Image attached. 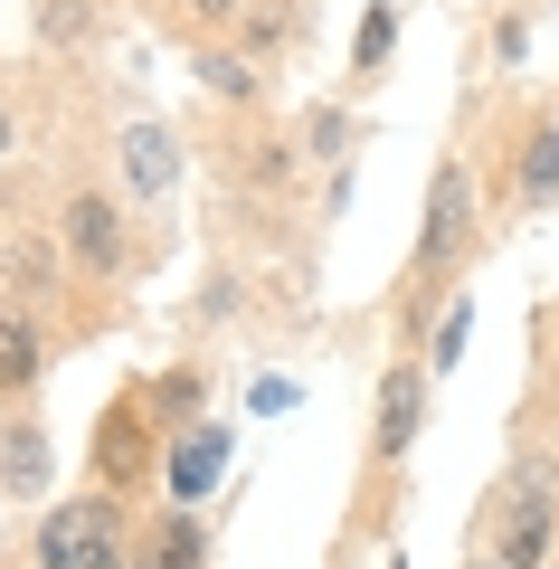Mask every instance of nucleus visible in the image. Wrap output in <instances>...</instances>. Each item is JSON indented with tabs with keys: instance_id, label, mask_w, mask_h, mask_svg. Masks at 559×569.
Listing matches in <instances>:
<instances>
[{
	"instance_id": "9d476101",
	"label": "nucleus",
	"mask_w": 559,
	"mask_h": 569,
	"mask_svg": "<svg viewBox=\"0 0 559 569\" xmlns=\"http://www.w3.org/2000/svg\"><path fill=\"white\" fill-rule=\"evenodd\" d=\"M219 475H228V427H171V456H161L171 503H209Z\"/></svg>"
},
{
	"instance_id": "0eeeda50",
	"label": "nucleus",
	"mask_w": 559,
	"mask_h": 569,
	"mask_svg": "<svg viewBox=\"0 0 559 569\" xmlns=\"http://www.w3.org/2000/svg\"><path fill=\"white\" fill-rule=\"evenodd\" d=\"M114 171H123V200H133V209H171V190H180V133L152 123V114H133L114 133Z\"/></svg>"
},
{
	"instance_id": "aec40b11",
	"label": "nucleus",
	"mask_w": 559,
	"mask_h": 569,
	"mask_svg": "<svg viewBox=\"0 0 559 569\" xmlns=\"http://www.w3.org/2000/svg\"><path fill=\"white\" fill-rule=\"evenodd\" d=\"M465 332H475V305H465V295H456V305L437 313V342H427V370H456V351H465Z\"/></svg>"
},
{
	"instance_id": "ddd939ff",
	"label": "nucleus",
	"mask_w": 559,
	"mask_h": 569,
	"mask_svg": "<svg viewBox=\"0 0 559 569\" xmlns=\"http://www.w3.org/2000/svg\"><path fill=\"white\" fill-rule=\"evenodd\" d=\"M133 569H209V522H200V503L152 512V531H142Z\"/></svg>"
},
{
	"instance_id": "f03ea898",
	"label": "nucleus",
	"mask_w": 559,
	"mask_h": 569,
	"mask_svg": "<svg viewBox=\"0 0 559 569\" xmlns=\"http://www.w3.org/2000/svg\"><path fill=\"white\" fill-rule=\"evenodd\" d=\"M142 522H133V493L114 485H77V493H48L39 531H29V569H133Z\"/></svg>"
},
{
	"instance_id": "5701e85b",
	"label": "nucleus",
	"mask_w": 559,
	"mask_h": 569,
	"mask_svg": "<svg viewBox=\"0 0 559 569\" xmlns=\"http://www.w3.org/2000/svg\"><path fill=\"white\" fill-rule=\"evenodd\" d=\"M20 152V114H10V96H0V162Z\"/></svg>"
},
{
	"instance_id": "7ed1b4c3",
	"label": "nucleus",
	"mask_w": 559,
	"mask_h": 569,
	"mask_svg": "<svg viewBox=\"0 0 559 569\" xmlns=\"http://www.w3.org/2000/svg\"><path fill=\"white\" fill-rule=\"evenodd\" d=\"M123 190H104V181H67V200H58V247H67V266H77L86 284H123V266H133V238H123Z\"/></svg>"
},
{
	"instance_id": "412c9836",
	"label": "nucleus",
	"mask_w": 559,
	"mask_h": 569,
	"mask_svg": "<svg viewBox=\"0 0 559 569\" xmlns=\"http://www.w3.org/2000/svg\"><path fill=\"white\" fill-rule=\"evenodd\" d=\"M171 10H180L190 29H209V39H228V29L247 20V0H171Z\"/></svg>"
},
{
	"instance_id": "f3484780",
	"label": "nucleus",
	"mask_w": 559,
	"mask_h": 569,
	"mask_svg": "<svg viewBox=\"0 0 559 569\" xmlns=\"http://www.w3.org/2000/svg\"><path fill=\"white\" fill-rule=\"evenodd\" d=\"M399 0H370V10H360V39H351V77H380L389 67V48H399Z\"/></svg>"
},
{
	"instance_id": "393cba45",
	"label": "nucleus",
	"mask_w": 559,
	"mask_h": 569,
	"mask_svg": "<svg viewBox=\"0 0 559 569\" xmlns=\"http://www.w3.org/2000/svg\"><path fill=\"white\" fill-rule=\"evenodd\" d=\"M389 569H408V560H389Z\"/></svg>"
},
{
	"instance_id": "20e7f679",
	"label": "nucleus",
	"mask_w": 559,
	"mask_h": 569,
	"mask_svg": "<svg viewBox=\"0 0 559 569\" xmlns=\"http://www.w3.org/2000/svg\"><path fill=\"white\" fill-rule=\"evenodd\" d=\"M493 560H512V569H540L559 550V475L550 466H512L493 485Z\"/></svg>"
},
{
	"instance_id": "f8f14e48",
	"label": "nucleus",
	"mask_w": 559,
	"mask_h": 569,
	"mask_svg": "<svg viewBox=\"0 0 559 569\" xmlns=\"http://www.w3.org/2000/svg\"><path fill=\"white\" fill-rule=\"evenodd\" d=\"M512 209H559V104L521 123V152H512Z\"/></svg>"
},
{
	"instance_id": "a211bd4d",
	"label": "nucleus",
	"mask_w": 559,
	"mask_h": 569,
	"mask_svg": "<svg viewBox=\"0 0 559 569\" xmlns=\"http://www.w3.org/2000/svg\"><path fill=\"white\" fill-rule=\"evenodd\" d=\"M351 142H360V114L351 104H313V114H303V152H313V162H351Z\"/></svg>"
},
{
	"instance_id": "4be33fe9",
	"label": "nucleus",
	"mask_w": 559,
	"mask_h": 569,
	"mask_svg": "<svg viewBox=\"0 0 559 569\" xmlns=\"http://www.w3.org/2000/svg\"><path fill=\"white\" fill-rule=\"evenodd\" d=\"M521 39H531V20H502V29H493V58L521 67Z\"/></svg>"
},
{
	"instance_id": "a878e982",
	"label": "nucleus",
	"mask_w": 559,
	"mask_h": 569,
	"mask_svg": "<svg viewBox=\"0 0 559 569\" xmlns=\"http://www.w3.org/2000/svg\"><path fill=\"white\" fill-rule=\"evenodd\" d=\"M0 541H10V531H0Z\"/></svg>"
},
{
	"instance_id": "9b49d317",
	"label": "nucleus",
	"mask_w": 559,
	"mask_h": 569,
	"mask_svg": "<svg viewBox=\"0 0 559 569\" xmlns=\"http://www.w3.org/2000/svg\"><path fill=\"white\" fill-rule=\"evenodd\" d=\"M58 276H67V247L48 238V228L0 238V295H10V305H39V295H58Z\"/></svg>"
},
{
	"instance_id": "4468645a",
	"label": "nucleus",
	"mask_w": 559,
	"mask_h": 569,
	"mask_svg": "<svg viewBox=\"0 0 559 569\" xmlns=\"http://www.w3.org/2000/svg\"><path fill=\"white\" fill-rule=\"evenodd\" d=\"M190 77H200L219 104H257V96H266V67L247 58L238 39H200V48H190Z\"/></svg>"
},
{
	"instance_id": "6e6552de",
	"label": "nucleus",
	"mask_w": 559,
	"mask_h": 569,
	"mask_svg": "<svg viewBox=\"0 0 559 569\" xmlns=\"http://www.w3.org/2000/svg\"><path fill=\"white\" fill-rule=\"evenodd\" d=\"M39 380H48V332H39V313H29V305L0 295V408H29V399H39Z\"/></svg>"
},
{
	"instance_id": "f257e3e1",
	"label": "nucleus",
	"mask_w": 559,
	"mask_h": 569,
	"mask_svg": "<svg viewBox=\"0 0 559 569\" xmlns=\"http://www.w3.org/2000/svg\"><path fill=\"white\" fill-rule=\"evenodd\" d=\"M475 247H483V181H475V162L465 152H446L437 171H427V200H418V247H408V295H399V332L418 342V323H427V305H456V276L475 266Z\"/></svg>"
},
{
	"instance_id": "dca6fc26",
	"label": "nucleus",
	"mask_w": 559,
	"mask_h": 569,
	"mask_svg": "<svg viewBox=\"0 0 559 569\" xmlns=\"http://www.w3.org/2000/svg\"><path fill=\"white\" fill-rule=\"evenodd\" d=\"M295 20H303V10H276V0H247V20L228 29V39H238L247 58H257L266 77H276V67H285V48H295Z\"/></svg>"
},
{
	"instance_id": "6ab92c4d",
	"label": "nucleus",
	"mask_w": 559,
	"mask_h": 569,
	"mask_svg": "<svg viewBox=\"0 0 559 569\" xmlns=\"http://www.w3.org/2000/svg\"><path fill=\"white\" fill-rule=\"evenodd\" d=\"M142 399H152V418H161V427H190V408L209 399V380H200V361H190V370H161Z\"/></svg>"
},
{
	"instance_id": "b1692460",
	"label": "nucleus",
	"mask_w": 559,
	"mask_h": 569,
	"mask_svg": "<svg viewBox=\"0 0 559 569\" xmlns=\"http://www.w3.org/2000/svg\"><path fill=\"white\" fill-rule=\"evenodd\" d=\"M465 569H512V560H493V550H475V560H465Z\"/></svg>"
},
{
	"instance_id": "423d86ee",
	"label": "nucleus",
	"mask_w": 559,
	"mask_h": 569,
	"mask_svg": "<svg viewBox=\"0 0 559 569\" xmlns=\"http://www.w3.org/2000/svg\"><path fill=\"white\" fill-rule=\"evenodd\" d=\"M427 380H437V370L408 361V351L380 370V408H370V485H389V475L418 456V437H427Z\"/></svg>"
},
{
	"instance_id": "1a4fd4ad",
	"label": "nucleus",
	"mask_w": 559,
	"mask_h": 569,
	"mask_svg": "<svg viewBox=\"0 0 559 569\" xmlns=\"http://www.w3.org/2000/svg\"><path fill=\"white\" fill-rule=\"evenodd\" d=\"M48 485H58L48 427L29 418V408H10V418H0V493H20V503H48Z\"/></svg>"
},
{
	"instance_id": "39448f33",
	"label": "nucleus",
	"mask_w": 559,
	"mask_h": 569,
	"mask_svg": "<svg viewBox=\"0 0 559 569\" xmlns=\"http://www.w3.org/2000/svg\"><path fill=\"white\" fill-rule=\"evenodd\" d=\"M161 456H171V427L152 418V399H142V389H123V399L96 418V475H86V485L142 493V485L161 475Z\"/></svg>"
},
{
	"instance_id": "2eb2a0df",
	"label": "nucleus",
	"mask_w": 559,
	"mask_h": 569,
	"mask_svg": "<svg viewBox=\"0 0 559 569\" xmlns=\"http://www.w3.org/2000/svg\"><path fill=\"white\" fill-rule=\"evenodd\" d=\"M29 20H39V48H48V58H77V48H96L104 10H96V0H29Z\"/></svg>"
}]
</instances>
